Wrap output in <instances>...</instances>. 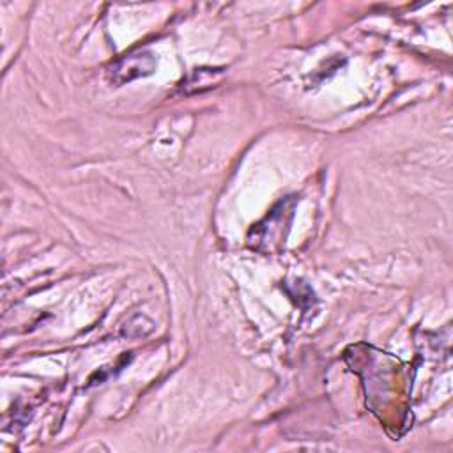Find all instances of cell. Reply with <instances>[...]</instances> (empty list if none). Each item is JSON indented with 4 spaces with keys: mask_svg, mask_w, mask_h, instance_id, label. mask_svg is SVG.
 I'll return each mask as SVG.
<instances>
[{
    "mask_svg": "<svg viewBox=\"0 0 453 453\" xmlns=\"http://www.w3.org/2000/svg\"><path fill=\"white\" fill-rule=\"evenodd\" d=\"M156 69V57L150 51H134L115 60L108 69V78L113 85H124L136 78L152 74Z\"/></svg>",
    "mask_w": 453,
    "mask_h": 453,
    "instance_id": "cell-1",
    "label": "cell"
}]
</instances>
